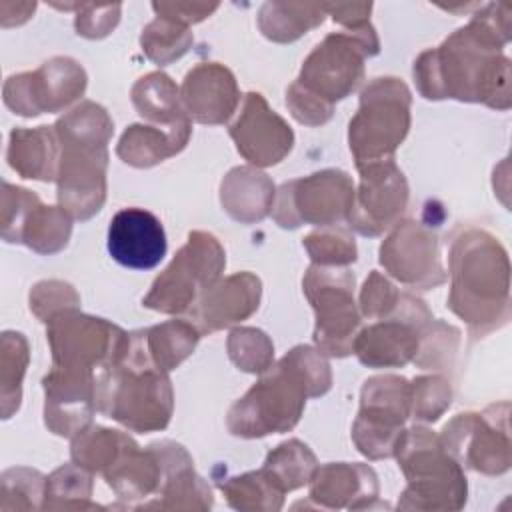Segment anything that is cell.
<instances>
[{
    "mask_svg": "<svg viewBox=\"0 0 512 512\" xmlns=\"http://www.w3.org/2000/svg\"><path fill=\"white\" fill-rule=\"evenodd\" d=\"M328 388L330 370L322 354L296 346L230 408L228 428L244 438L286 432L298 422L306 398Z\"/></svg>",
    "mask_w": 512,
    "mask_h": 512,
    "instance_id": "cell-2",
    "label": "cell"
},
{
    "mask_svg": "<svg viewBox=\"0 0 512 512\" xmlns=\"http://www.w3.org/2000/svg\"><path fill=\"white\" fill-rule=\"evenodd\" d=\"M144 346L150 360L162 370L176 368L196 346L200 330L184 320H170L160 326L142 330Z\"/></svg>",
    "mask_w": 512,
    "mask_h": 512,
    "instance_id": "cell-30",
    "label": "cell"
},
{
    "mask_svg": "<svg viewBox=\"0 0 512 512\" xmlns=\"http://www.w3.org/2000/svg\"><path fill=\"white\" fill-rule=\"evenodd\" d=\"M412 390V408L418 420L434 422L450 406V386L438 376L418 378L410 386Z\"/></svg>",
    "mask_w": 512,
    "mask_h": 512,
    "instance_id": "cell-40",
    "label": "cell"
},
{
    "mask_svg": "<svg viewBox=\"0 0 512 512\" xmlns=\"http://www.w3.org/2000/svg\"><path fill=\"white\" fill-rule=\"evenodd\" d=\"M398 310L400 314L384 318L356 336L352 350L362 364L374 368L402 366L418 352L420 330L432 316L424 302L410 294H400Z\"/></svg>",
    "mask_w": 512,
    "mask_h": 512,
    "instance_id": "cell-15",
    "label": "cell"
},
{
    "mask_svg": "<svg viewBox=\"0 0 512 512\" xmlns=\"http://www.w3.org/2000/svg\"><path fill=\"white\" fill-rule=\"evenodd\" d=\"M380 264L400 282L430 288L444 282L436 238L414 220L398 222L380 246Z\"/></svg>",
    "mask_w": 512,
    "mask_h": 512,
    "instance_id": "cell-18",
    "label": "cell"
},
{
    "mask_svg": "<svg viewBox=\"0 0 512 512\" xmlns=\"http://www.w3.org/2000/svg\"><path fill=\"white\" fill-rule=\"evenodd\" d=\"M230 358L246 372H264L272 364V344L264 332L238 328L228 338Z\"/></svg>",
    "mask_w": 512,
    "mask_h": 512,
    "instance_id": "cell-37",
    "label": "cell"
},
{
    "mask_svg": "<svg viewBox=\"0 0 512 512\" xmlns=\"http://www.w3.org/2000/svg\"><path fill=\"white\" fill-rule=\"evenodd\" d=\"M28 362V346L22 334L18 332H4L2 336V398H4V412L8 410V402L12 400L14 410L20 404V382Z\"/></svg>",
    "mask_w": 512,
    "mask_h": 512,
    "instance_id": "cell-38",
    "label": "cell"
},
{
    "mask_svg": "<svg viewBox=\"0 0 512 512\" xmlns=\"http://www.w3.org/2000/svg\"><path fill=\"white\" fill-rule=\"evenodd\" d=\"M440 442L452 458L478 472L500 474L510 466L508 426L498 430L496 418H488V412L460 414L446 424Z\"/></svg>",
    "mask_w": 512,
    "mask_h": 512,
    "instance_id": "cell-17",
    "label": "cell"
},
{
    "mask_svg": "<svg viewBox=\"0 0 512 512\" xmlns=\"http://www.w3.org/2000/svg\"><path fill=\"white\" fill-rule=\"evenodd\" d=\"M132 102L138 114L148 120L164 122L166 126L188 122L184 108L178 100V88L162 72H154L146 78H140L132 88Z\"/></svg>",
    "mask_w": 512,
    "mask_h": 512,
    "instance_id": "cell-29",
    "label": "cell"
},
{
    "mask_svg": "<svg viewBox=\"0 0 512 512\" xmlns=\"http://www.w3.org/2000/svg\"><path fill=\"white\" fill-rule=\"evenodd\" d=\"M86 74L70 58H52L36 72L8 78L4 84V102L16 114L38 116L56 112L84 94Z\"/></svg>",
    "mask_w": 512,
    "mask_h": 512,
    "instance_id": "cell-14",
    "label": "cell"
},
{
    "mask_svg": "<svg viewBox=\"0 0 512 512\" xmlns=\"http://www.w3.org/2000/svg\"><path fill=\"white\" fill-rule=\"evenodd\" d=\"M394 454L408 480L400 508L458 510L466 502V478L460 464L430 430L416 426L402 432Z\"/></svg>",
    "mask_w": 512,
    "mask_h": 512,
    "instance_id": "cell-6",
    "label": "cell"
},
{
    "mask_svg": "<svg viewBox=\"0 0 512 512\" xmlns=\"http://www.w3.org/2000/svg\"><path fill=\"white\" fill-rule=\"evenodd\" d=\"M136 442L118 432L100 426H90L78 432L72 442V460L76 466L90 472H106L112 468Z\"/></svg>",
    "mask_w": 512,
    "mask_h": 512,
    "instance_id": "cell-28",
    "label": "cell"
},
{
    "mask_svg": "<svg viewBox=\"0 0 512 512\" xmlns=\"http://www.w3.org/2000/svg\"><path fill=\"white\" fill-rule=\"evenodd\" d=\"M376 52L378 40L370 26L352 30L350 34H330L306 58L296 82L320 100L334 104L360 84L364 58Z\"/></svg>",
    "mask_w": 512,
    "mask_h": 512,
    "instance_id": "cell-9",
    "label": "cell"
},
{
    "mask_svg": "<svg viewBox=\"0 0 512 512\" xmlns=\"http://www.w3.org/2000/svg\"><path fill=\"white\" fill-rule=\"evenodd\" d=\"M240 100L232 72L216 62L198 64L182 84V108L202 124H222Z\"/></svg>",
    "mask_w": 512,
    "mask_h": 512,
    "instance_id": "cell-22",
    "label": "cell"
},
{
    "mask_svg": "<svg viewBox=\"0 0 512 512\" xmlns=\"http://www.w3.org/2000/svg\"><path fill=\"white\" fill-rule=\"evenodd\" d=\"M230 136L238 152L256 166L280 162L292 148L294 134L290 126L268 108L260 94H246L238 120L230 126Z\"/></svg>",
    "mask_w": 512,
    "mask_h": 512,
    "instance_id": "cell-19",
    "label": "cell"
},
{
    "mask_svg": "<svg viewBox=\"0 0 512 512\" xmlns=\"http://www.w3.org/2000/svg\"><path fill=\"white\" fill-rule=\"evenodd\" d=\"M18 496L14 508H38L40 498H46L42 476L28 468H12L2 474V500Z\"/></svg>",
    "mask_w": 512,
    "mask_h": 512,
    "instance_id": "cell-41",
    "label": "cell"
},
{
    "mask_svg": "<svg viewBox=\"0 0 512 512\" xmlns=\"http://www.w3.org/2000/svg\"><path fill=\"white\" fill-rule=\"evenodd\" d=\"M412 390L400 376H374L364 382L354 442L368 458H388L396 450L402 424L410 416Z\"/></svg>",
    "mask_w": 512,
    "mask_h": 512,
    "instance_id": "cell-12",
    "label": "cell"
},
{
    "mask_svg": "<svg viewBox=\"0 0 512 512\" xmlns=\"http://www.w3.org/2000/svg\"><path fill=\"white\" fill-rule=\"evenodd\" d=\"M216 8H218V4H154V10L160 16L176 20L184 26L206 18V14H210Z\"/></svg>",
    "mask_w": 512,
    "mask_h": 512,
    "instance_id": "cell-44",
    "label": "cell"
},
{
    "mask_svg": "<svg viewBox=\"0 0 512 512\" xmlns=\"http://www.w3.org/2000/svg\"><path fill=\"white\" fill-rule=\"evenodd\" d=\"M140 42L146 56L156 64L164 66L180 58L188 50L192 36L184 24L170 20L166 16H158L154 22L146 26Z\"/></svg>",
    "mask_w": 512,
    "mask_h": 512,
    "instance_id": "cell-35",
    "label": "cell"
},
{
    "mask_svg": "<svg viewBox=\"0 0 512 512\" xmlns=\"http://www.w3.org/2000/svg\"><path fill=\"white\" fill-rule=\"evenodd\" d=\"M398 298L400 294L396 292V288L378 272H372L370 278L364 282V288L360 294L362 312L368 318H384L396 308Z\"/></svg>",
    "mask_w": 512,
    "mask_h": 512,
    "instance_id": "cell-42",
    "label": "cell"
},
{
    "mask_svg": "<svg viewBox=\"0 0 512 512\" xmlns=\"http://www.w3.org/2000/svg\"><path fill=\"white\" fill-rule=\"evenodd\" d=\"M354 274L330 266H312L304 278V292L316 312L314 342L320 352L346 356L354 348L360 314L354 304Z\"/></svg>",
    "mask_w": 512,
    "mask_h": 512,
    "instance_id": "cell-10",
    "label": "cell"
},
{
    "mask_svg": "<svg viewBox=\"0 0 512 512\" xmlns=\"http://www.w3.org/2000/svg\"><path fill=\"white\" fill-rule=\"evenodd\" d=\"M92 494V480L80 466H62L46 480V508H84Z\"/></svg>",
    "mask_w": 512,
    "mask_h": 512,
    "instance_id": "cell-36",
    "label": "cell"
},
{
    "mask_svg": "<svg viewBox=\"0 0 512 512\" xmlns=\"http://www.w3.org/2000/svg\"><path fill=\"white\" fill-rule=\"evenodd\" d=\"M448 304L472 330H488L508 314V258L486 232L468 230L452 246Z\"/></svg>",
    "mask_w": 512,
    "mask_h": 512,
    "instance_id": "cell-5",
    "label": "cell"
},
{
    "mask_svg": "<svg viewBox=\"0 0 512 512\" xmlns=\"http://www.w3.org/2000/svg\"><path fill=\"white\" fill-rule=\"evenodd\" d=\"M224 264L218 240L206 232H192L172 264L154 280L142 304L166 314L184 312L216 284Z\"/></svg>",
    "mask_w": 512,
    "mask_h": 512,
    "instance_id": "cell-8",
    "label": "cell"
},
{
    "mask_svg": "<svg viewBox=\"0 0 512 512\" xmlns=\"http://www.w3.org/2000/svg\"><path fill=\"white\" fill-rule=\"evenodd\" d=\"M48 324L54 366L62 368L102 370L122 356L128 342V334L118 326L102 318L78 314L76 308L56 314Z\"/></svg>",
    "mask_w": 512,
    "mask_h": 512,
    "instance_id": "cell-11",
    "label": "cell"
},
{
    "mask_svg": "<svg viewBox=\"0 0 512 512\" xmlns=\"http://www.w3.org/2000/svg\"><path fill=\"white\" fill-rule=\"evenodd\" d=\"M46 426L60 436H72L86 428L96 408V376L90 370L62 368L44 378Z\"/></svg>",
    "mask_w": 512,
    "mask_h": 512,
    "instance_id": "cell-20",
    "label": "cell"
},
{
    "mask_svg": "<svg viewBox=\"0 0 512 512\" xmlns=\"http://www.w3.org/2000/svg\"><path fill=\"white\" fill-rule=\"evenodd\" d=\"M316 468V458L308 446L300 440H288L268 454L262 470L282 492H288L304 486Z\"/></svg>",
    "mask_w": 512,
    "mask_h": 512,
    "instance_id": "cell-33",
    "label": "cell"
},
{
    "mask_svg": "<svg viewBox=\"0 0 512 512\" xmlns=\"http://www.w3.org/2000/svg\"><path fill=\"white\" fill-rule=\"evenodd\" d=\"M324 20L320 4H264L260 12V28L264 36L276 42H290L306 34Z\"/></svg>",
    "mask_w": 512,
    "mask_h": 512,
    "instance_id": "cell-32",
    "label": "cell"
},
{
    "mask_svg": "<svg viewBox=\"0 0 512 512\" xmlns=\"http://www.w3.org/2000/svg\"><path fill=\"white\" fill-rule=\"evenodd\" d=\"M496 20L478 14L466 28L456 30L440 48L424 52L414 64V78L426 98H458L486 102L500 108L498 98L506 104L508 58L500 56Z\"/></svg>",
    "mask_w": 512,
    "mask_h": 512,
    "instance_id": "cell-1",
    "label": "cell"
},
{
    "mask_svg": "<svg viewBox=\"0 0 512 512\" xmlns=\"http://www.w3.org/2000/svg\"><path fill=\"white\" fill-rule=\"evenodd\" d=\"M110 256L134 270H150L166 256V234L162 222L148 210L124 208L108 226Z\"/></svg>",
    "mask_w": 512,
    "mask_h": 512,
    "instance_id": "cell-21",
    "label": "cell"
},
{
    "mask_svg": "<svg viewBox=\"0 0 512 512\" xmlns=\"http://www.w3.org/2000/svg\"><path fill=\"white\" fill-rule=\"evenodd\" d=\"M260 300V280L250 272L228 276L208 288L196 302L194 318L200 332H214L248 318Z\"/></svg>",
    "mask_w": 512,
    "mask_h": 512,
    "instance_id": "cell-23",
    "label": "cell"
},
{
    "mask_svg": "<svg viewBox=\"0 0 512 512\" xmlns=\"http://www.w3.org/2000/svg\"><path fill=\"white\" fill-rule=\"evenodd\" d=\"M410 92L396 78H376L360 96V110L350 120V150L356 166L392 160L410 126Z\"/></svg>",
    "mask_w": 512,
    "mask_h": 512,
    "instance_id": "cell-7",
    "label": "cell"
},
{
    "mask_svg": "<svg viewBox=\"0 0 512 512\" xmlns=\"http://www.w3.org/2000/svg\"><path fill=\"white\" fill-rule=\"evenodd\" d=\"M60 142L56 130L38 126L34 130H12L8 162L22 178L50 182L58 178Z\"/></svg>",
    "mask_w": 512,
    "mask_h": 512,
    "instance_id": "cell-25",
    "label": "cell"
},
{
    "mask_svg": "<svg viewBox=\"0 0 512 512\" xmlns=\"http://www.w3.org/2000/svg\"><path fill=\"white\" fill-rule=\"evenodd\" d=\"M220 488L234 508L278 510L282 506L284 492L264 470L230 478L226 484H220Z\"/></svg>",
    "mask_w": 512,
    "mask_h": 512,
    "instance_id": "cell-34",
    "label": "cell"
},
{
    "mask_svg": "<svg viewBox=\"0 0 512 512\" xmlns=\"http://www.w3.org/2000/svg\"><path fill=\"white\" fill-rule=\"evenodd\" d=\"M358 170L362 180L358 194H354L348 220L360 234L376 236L404 212L408 186L394 160L366 164Z\"/></svg>",
    "mask_w": 512,
    "mask_h": 512,
    "instance_id": "cell-16",
    "label": "cell"
},
{
    "mask_svg": "<svg viewBox=\"0 0 512 512\" xmlns=\"http://www.w3.org/2000/svg\"><path fill=\"white\" fill-rule=\"evenodd\" d=\"M310 258L318 266H342L356 260L354 238L342 230H318L304 238Z\"/></svg>",
    "mask_w": 512,
    "mask_h": 512,
    "instance_id": "cell-39",
    "label": "cell"
},
{
    "mask_svg": "<svg viewBox=\"0 0 512 512\" xmlns=\"http://www.w3.org/2000/svg\"><path fill=\"white\" fill-rule=\"evenodd\" d=\"M96 408L136 432L162 430L172 414V386L148 356L142 330L128 334L122 356L96 376Z\"/></svg>",
    "mask_w": 512,
    "mask_h": 512,
    "instance_id": "cell-3",
    "label": "cell"
},
{
    "mask_svg": "<svg viewBox=\"0 0 512 512\" xmlns=\"http://www.w3.org/2000/svg\"><path fill=\"white\" fill-rule=\"evenodd\" d=\"M354 202V186L346 172L324 170L308 178L282 184L274 218L282 228L308 224H336L348 218Z\"/></svg>",
    "mask_w": 512,
    "mask_h": 512,
    "instance_id": "cell-13",
    "label": "cell"
},
{
    "mask_svg": "<svg viewBox=\"0 0 512 512\" xmlns=\"http://www.w3.org/2000/svg\"><path fill=\"white\" fill-rule=\"evenodd\" d=\"M310 480V498L324 508H354V498H364L370 506V498L378 494L376 474L364 464H326Z\"/></svg>",
    "mask_w": 512,
    "mask_h": 512,
    "instance_id": "cell-24",
    "label": "cell"
},
{
    "mask_svg": "<svg viewBox=\"0 0 512 512\" xmlns=\"http://www.w3.org/2000/svg\"><path fill=\"white\" fill-rule=\"evenodd\" d=\"M190 136V120L172 128L158 126H130L118 144V156L138 168H148L164 158L180 152Z\"/></svg>",
    "mask_w": 512,
    "mask_h": 512,
    "instance_id": "cell-26",
    "label": "cell"
},
{
    "mask_svg": "<svg viewBox=\"0 0 512 512\" xmlns=\"http://www.w3.org/2000/svg\"><path fill=\"white\" fill-rule=\"evenodd\" d=\"M70 230V216L64 208L42 206L38 202L34 210L28 214L20 230L18 242H24L40 254H52L68 244Z\"/></svg>",
    "mask_w": 512,
    "mask_h": 512,
    "instance_id": "cell-31",
    "label": "cell"
},
{
    "mask_svg": "<svg viewBox=\"0 0 512 512\" xmlns=\"http://www.w3.org/2000/svg\"><path fill=\"white\" fill-rule=\"evenodd\" d=\"M60 142L58 200L74 218L86 220L104 202L106 144L112 136V120L94 102L68 112L54 126Z\"/></svg>",
    "mask_w": 512,
    "mask_h": 512,
    "instance_id": "cell-4",
    "label": "cell"
},
{
    "mask_svg": "<svg viewBox=\"0 0 512 512\" xmlns=\"http://www.w3.org/2000/svg\"><path fill=\"white\" fill-rule=\"evenodd\" d=\"M286 104L292 110L294 118L300 120L302 124H310V126L324 124L332 116V104L320 100L318 96L302 88L298 82H294L288 88Z\"/></svg>",
    "mask_w": 512,
    "mask_h": 512,
    "instance_id": "cell-43",
    "label": "cell"
},
{
    "mask_svg": "<svg viewBox=\"0 0 512 512\" xmlns=\"http://www.w3.org/2000/svg\"><path fill=\"white\" fill-rule=\"evenodd\" d=\"M222 204L234 220H262L274 206V186L258 170L234 168L222 182Z\"/></svg>",
    "mask_w": 512,
    "mask_h": 512,
    "instance_id": "cell-27",
    "label": "cell"
}]
</instances>
